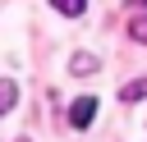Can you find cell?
<instances>
[{"instance_id":"obj_1","label":"cell","mask_w":147,"mask_h":142,"mask_svg":"<svg viewBox=\"0 0 147 142\" xmlns=\"http://www.w3.org/2000/svg\"><path fill=\"white\" fill-rule=\"evenodd\" d=\"M92 115H96V96H78V101L69 105V124H74V128H87Z\"/></svg>"},{"instance_id":"obj_2","label":"cell","mask_w":147,"mask_h":142,"mask_svg":"<svg viewBox=\"0 0 147 142\" xmlns=\"http://www.w3.org/2000/svg\"><path fill=\"white\" fill-rule=\"evenodd\" d=\"M14 101H18V82L14 78H0V115H9Z\"/></svg>"},{"instance_id":"obj_3","label":"cell","mask_w":147,"mask_h":142,"mask_svg":"<svg viewBox=\"0 0 147 142\" xmlns=\"http://www.w3.org/2000/svg\"><path fill=\"white\" fill-rule=\"evenodd\" d=\"M69 69H74V73H83V78H87V73H96V69H101V64H96V55H87V50H78V55H74V60H69Z\"/></svg>"},{"instance_id":"obj_4","label":"cell","mask_w":147,"mask_h":142,"mask_svg":"<svg viewBox=\"0 0 147 142\" xmlns=\"http://www.w3.org/2000/svg\"><path fill=\"white\" fill-rule=\"evenodd\" d=\"M142 96H147V78H133L119 87V101H142Z\"/></svg>"},{"instance_id":"obj_5","label":"cell","mask_w":147,"mask_h":142,"mask_svg":"<svg viewBox=\"0 0 147 142\" xmlns=\"http://www.w3.org/2000/svg\"><path fill=\"white\" fill-rule=\"evenodd\" d=\"M51 5H55L60 14H69V18H78V14L87 9V0H51Z\"/></svg>"},{"instance_id":"obj_6","label":"cell","mask_w":147,"mask_h":142,"mask_svg":"<svg viewBox=\"0 0 147 142\" xmlns=\"http://www.w3.org/2000/svg\"><path fill=\"white\" fill-rule=\"evenodd\" d=\"M129 32H133V41H147V18H133Z\"/></svg>"},{"instance_id":"obj_7","label":"cell","mask_w":147,"mask_h":142,"mask_svg":"<svg viewBox=\"0 0 147 142\" xmlns=\"http://www.w3.org/2000/svg\"><path fill=\"white\" fill-rule=\"evenodd\" d=\"M129 5H147V0H129Z\"/></svg>"}]
</instances>
